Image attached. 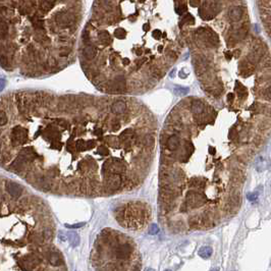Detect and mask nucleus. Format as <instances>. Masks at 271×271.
<instances>
[{"label":"nucleus","mask_w":271,"mask_h":271,"mask_svg":"<svg viewBox=\"0 0 271 271\" xmlns=\"http://www.w3.org/2000/svg\"><path fill=\"white\" fill-rule=\"evenodd\" d=\"M205 197L199 192H195V191H190L187 194V204L192 207V208H197L205 204Z\"/></svg>","instance_id":"f257e3e1"},{"label":"nucleus","mask_w":271,"mask_h":271,"mask_svg":"<svg viewBox=\"0 0 271 271\" xmlns=\"http://www.w3.org/2000/svg\"><path fill=\"white\" fill-rule=\"evenodd\" d=\"M28 140V132L27 129L21 128V126H16L12 130L11 141L13 146H18L19 144L25 143Z\"/></svg>","instance_id":"f03ea898"},{"label":"nucleus","mask_w":271,"mask_h":271,"mask_svg":"<svg viewBox=\"0 0 271 271\" xmlns=\"http://www.w3.org/2000/svg\"><path fill=\"white\" fill-rule=\"evenodd\" d=\"M104 169L110 173H117V175H119V173L125 171V167L119 159H112V160H107L105 162Z\"/></svg>","instance_id":"7ed1b4c3"},{"label":"nucleus","mask_w":271,"mask_h":271,"mask_svg":"<svg viewBox=\"0 0 271 271\" xmlns=\"http://www.w3.org/2000/svg\"><path fill=\"white\" fill-rule=\"evenodd\" d=\"M130 252H132V247H130L129 244H123V245L119 246L117 249L115 250L116 258L119 260L128 259L130 255Z\"/></svg>","instance_id":"20e7f679"},{"label":"nucleus","mask_w":271,"mask_h":271,"mask_svg":"<svg viewBox=\"0 0 271 271\" xmlns=\"http://www.w3.org/2000/svg\"><path fill=\"white\" fill-rule=\"evenodd\" d=\"M254 68H255V64L254 63H252L250 61L249 59H245L243 60L242 62L240 63L239 65V69H240V73L243 76H250L251 73H252L254 72Z\"/></svg>","instance_id":"39448f33"},{"label":"nucleus","mask_w":271,"mask_h":271,"mask_svg":"<svg viewBox=\"0 0 271 271\" xmlns=\"http://www.w3.org/2000/svg\"><path fill=\"white\" fill-rule=\"evenodd\" d=\"M121 185V177L117 173H111V175L108 176L107 179V187L110 190H116L118 189Z\"/></svg>","instance_id":"423d86ee"},{"label":"nucleus","mask_w":271,"mask_h":271,"mask_svg":"<svg viewBox=\"0 0 271 271\" xmlns=\"http://www.w3.org/2000/svg\"><path fill=\"white\" fill-rule=\"evenodd\" d=\"M6 190H7V192L9 193V195L12 196L13 198H18V197L22 195V192H23L22 187L19 186L18 183H15L12 182L6 183Z\"/></svg>","instance_id":"0eeeda50"},{"label":"nucleus","mask_w":271,"mask_h":271,"mask_svg":"<svg viewBox=\"0 0 271 271\" xmlns=\"http://www.w3.org/2000/svg\"><path fill=\"white\" fill-rule=\"evenodd\" d=\"M243 14H244V7L243 6H236V7L232 8L228 12V16H229V19L232 22H239L243 18Z\"/></svg>","instance_id":"6e6552de"},{"label":"nucleus","mask_w":271,"mask_h":271,"mask_svg":"<svg viewBox=\"0 0 271 271\" xmlns=\"http://www.w3.org/2000/svg\"><path fill=\"white\" fill-rule=\"evenodd\" d=\"M83 56L87 60H93L97 56V48L93 44L85 45L83 49Z\"/></svg>","instance_id":"1a4fd4ad"},{"label":"nucleus","mask_w":271,"mask_h":271,"mask_svg":"<svg viewBox=\"0 0 271 271\" xmlns=\"http://www.w3.org/2000/svg\"><path fill=\"white\" fill-rule=\"evenodd\" d=\"M126 109V105L123 101H116L113 103V105L111 107V110L113 113L115 114H120V113H123Z\"/></svg>","instance_id":"9d476101"},{"label":"nucleus","mask_w":271,"mask_h":271,"mask_svg":"<svg viewBox=\"0 0 271 271\" xmlns=\"http://www.w3.org/2000/svg\"><path fill=\"white\" fill-rule=\"evenodd\" d=\"M204 109H205V105L203 104V102L198 101V100L193 101L192 105H191V110L194 114H201L204 111Z\"/></svg>","instance_id":"9b49d317"},{"label":"nucleus","mask_w":271,"mask_h":271,"mask_svg":"<svg viewBox=\"0 0 271 271\" xmlns=\"http://www.w3.org/2000/svg\"><path fill=\"white\" fill-rule=\"evenodd\" d=\"M166 144H167V148H168L169 150H171V151H175V150H176L177 147H179V137L175 135L169 137Z\"/></svg>","instance_id":"f8f14e48"},{"label":"nucleus","mask_w":271,"mask_h":271,"mask_svg":"<svg viewBox=\"0 0 271 271\" xmlns=\"http://www.w3.org/2000/svg\"><path fill=\"white\" fill-rule=\"evenodd\" d=\"M68 240H69V243L72 248H75L76 246H79L80 244V236L76 232H69L68 233Z\"/></svg>","instance_id":"ddd939ff"},{"label":"nucleus","mask_w":271,"mask_h":271,"mask_svg":"<svg viewBox=\"0 0 271 271\" xmlns=\"http://www.w3.org/2000/svg\"><path fill=\"white\" fill-rule=\"evenodd\" d=\"M236 91L237 93V97L240 99H244L247 96V89L246 87H244L240 82H236Z\"/></svg>","instance_id":"4468645a"},{"label":"nucleus","mask_w":271,"mask_h":271,"mask_svg":"<svg viewBox=\"0 0 271 271\" xmlns=\"http://www.w3.org/2000/svg\"><path fill=\"white\" fill-rule=\"evenodd\" d=\"M212 255V249L210 247H202L199 250V256L203 259H208Z\"/></svg>","instance_id":"2eb2a0df"},{"label":"nucleus","mask_w":271,"mask_h":271,"mask_svg":"<svg viewBox=\"0 0 271 271\" xmlns=\"http://www.w3.org/2000/svg\"><path fill=\"white\" fill-rule=\"evenodd\" d=\"M49 261H50V263H51L52 265H60L61 262H62L61 257H60L58 254H56V253H52L51 255H50Z\"/></svg>","instance_id":"dca6fc26"},{"label":"nucleus","mask_w":271,"mask_h":271,"mask_svg":"<svg viewBox=\"0 0 271 271\" xmlns=\"http://www.w3.org/2000/svg\"><path fill=\"white\" fill-rule=\"evenodd\" d=\"M133 136V129H125V130H123V132L121 133V135H120V140H122V141H125V142H129Z\"/></svg>","instance_id":"f3484780"},{"label":"nucleus","mask_w":271,"mask_h":271,"mask_svg":"<svg viewBox=\"0 0 271 271\" xmlns=\"http://www.w3.org/2000/svg\"><path fill=\"white\" fill-rule=\"evenodd\" d=\"M173 92H175V94L177 95V96H183V95L188 94L189 88H183V87L176 86L175 88V90H173Z\"/></svg>","instance_id":"a211bd4d"},{"label":"nucleus","mask_w":271,"mask_h":271,"mask_svg":"<svg viewBox=\"0 0 271 271\" xmlns=\"http://www.w3.org/2000/svg\"><path fill=\"white\" fill-rule=\"evenodd\" d=\"M143 143L147 147H151L154 144V137L152 135H146L143 139Z\"/></svg>","instance_id":"6ab92c4d"},{"label":"nucleus","mask_w":271,"mask_h":271,"mask_svg":"<svg viewBox=\"0 0 271 271\" xmlns=\"http://www.w3.org/2000/svg\"><path fill=\"white\" fill-rule=\"evenodd\" d=\"M190 186L195 187V188H202V187H204V183L200 179H193L191 180Z\"/></svg>","instance_id":"aec40b11"},{"label":"nucleus","mask_w":271,"mask_h":271,"mask_svg":"<svg viewBox=\"0 0 271 271\" xmlns=\"http://www.w3.org/2000/svg\"><path fill=\"white\" fill-rule=\"evenodd\" d=\"M258 197H259V194L258 192H255V193H249L247 195V199L250 201V202H256L257 200H258Z\"/></svg>","instance_id":"412c9836"},{"label":"nucleus","mask_w":271,"mask_h":271,"mask_svg":"<svg viewBox=\"0 0 271 271\" xmlns=\"http://www.w3.org/2000/svg\"><path fill=\"white\" fill-rule=\"evenodd\" d=\"M97 153H98L99 155H101V156H107V155H109L108 149H107L105 146H100L99 148L97 149Z\"/></svg>","instance_id":"4be33fe9"},{"label":"nucleus","mask_w":271,"mask_h":271,"mask_svg":"<svg viewBox=\"0 0 271 271\" xmlns=\"http://www.w3.org/2000/svg\"><path fill=\"white\" fill-rule=\"evenodd\" d=\"M158 232H159V227H158V225H157V224H152L151 226H150V228H149V235H157V233H158Z\"/></svg>","instance_id":"5701e85b"},{"label":"nucleus","mask_w":271,"mask_h":271,"mask_svg":"<svg viewBox=\"0 0 271 271\" xmlns=\"http://www.w3.org/2000/svg\"><path fill=\"white\" fill-rule=\"evenodd\" d=\"M6 122H7V116H6L5 112L1 110V112H0V125H4Z\"/></svg>","instance_id":"b1692460"},{"label":"nucleus","mask_w":271,"mask_h":271,"mask_svg":"<svg viewBox=\"0 0 271 271\" xmlns=\"http://www.w3.org/2000/svg\"><path fill=\"white\" fill-rule=\"evenodd\" d=\"M189 4L194 8H199L202 2H201V0H189Z\"/></svg>","instance_id":"393cba45"},{"label":"nucleus","mask_w":271,"mask_h":271,"mask_svg":"<svg viewBox=\"0 0 271 271\" xmlns=\"http://www.w3.org/2000/svg\"><path fill=\"white\" fill-rule=\"evenodd\" d=\"M76 148H78V150H80V151H84V150L87 149V144L86 142L84 141H78L76 142Z\"/></svg>","instance_id":"a878e982"},{"label":"nucleus","mask_w":271,"mask_h":271,"mask_svg":"<svg viewBox=\"0 0 271 271\" xmlns=\"http://www.w3.org/2000/svg\"><path fill=\"white\" fill-rule=\"evenodd\" d=\"M167 57L170 58V60H176L177 59V53L175 51L170 50V51L167 52Z\"/></svg>","instance_id":"bb28decb"},{"label":"nucleus","mask_w":271,"mask_h":271,"mask_svg":"<svg viewBox=\"0 0 271 271\" xmlns=\"http://www.w3.org/2000/svg\"><path fill=\"white\" fill-rule=\"evenodd\" d=\"M84 225H85V222L78 223V224H72V225H69V224H65V227H68V228H80V227H83Z\"/></svg>","instance_id":"cd10ccee"},{"label":"nucleus","mask_w":271,"mask_h":271,"mask_svg":"<svg viewBox=\"0 0 271 271\" xmlns=\"http://www.w3.org/2000/svg\"><path fill=\"white\" fill-rule=\"evenodd\" d=\"M264 97H265L266 99L271 100V86L268 87V88L264 91Z\"/></svg>","instance_id":"c85d7f7f"},{"label":"nucleus","mask_w":271,"mask_h":271,"mask_svg":"<svg viewBox=\"0 0 271 271\" xmlns=\"http://www.w3.org/2000/svg\"><path fill=\"white\" fill-rule=\"evenodd\" d=\"M44 236H45V239H51L52 237V232H50V230H45L44 232Z\"/></svg>","instance_id":"c756f323"},{"label":"nucleus","mask_w":271,"mask_h":271,"mask_svg":"<svg viewBox=\"0 0 271 271\" xmlns=\"http://www.w3.org/2000/svg\"><path fill=\"white\" fill-rule=\"evenodd\" d=\"M265 28H266L267 33H268V35L271 37V23H268V24H266Z\"/></svg>","instance_id":"7c9ffc66"},{"label":"nucleus","mask_w":271,"mask_h":271,"mask_svg":"<svg viewBox=\"0 0 271 271\" xmlns=\"http://www.w3.org/2000/svg\"><path fill=\"white\" fill-rule=\"evenodd\" d=\"M233 98H235V95H233L232 93H229V94L227 95V100H228L229 102L233 101Z\"/></svg>","instance_id":"2f4dec72"},{"label":"nucleus","mask_w":271,"mask_h":271,"mask_svg":"<svg viewBox=\"0 0 271 271\" xmlns=\"http://www.w3.org/2000/svg\"><path fill=\"white\" fill-rule=\"evenodd\" d=\"M225 57L227 58V59H232V52H230V51H226L225 52Z\"/></svg>","instance_id":"473e14b6"},{"label":"nucleus","mask_w":271,"mask_h":271,"mask_svg":"<svg viewBox=\"0 0 271 271\" xmlns=\"http://www.w3.org/2000/svg\"><path fill=\"white\" fill-rule=\"evenodd\" d=\"M121 62H122V64H123V65H129V59H128V58H123Z\"/></svg>","instance_id":"72a5a7b5"},{"label":"nucleus","mask_w":271,"mask_h":271,"mask_svg":"<svg viewBox=\"0 0 271 271\" xmlns=\"http://www.w3.org/2000/svg\"><path fill=\"white\" fill-rule=\"evenodd\" d=\"M96 135H98V136H101L102 133H103V130L101 129H96Z\"/></svg>","instance_id":"f704fd0d"},{"label":"nucleus","mask_w":271,"mask_h":271,"mask_svg":"<svg viewBox=\"0 0 271 271\" xmlns=\"http://www.w3.org/2000/svg\"><path fill=\"white\" fill-rule=\"evenodd\" d=\"M4 86H5V80L3 78H1V91L4 89Z\"/></svg>","instance_id":"c9c22d12"},{"label":"nucleus","mask_w":271,"mask_h":271,"mask_svg":"<svg viewBox=\"0 0 271 271\" xmlns=\"http://www.w3.org/2000/svg\"><path fill=\"white\" fill-rule=\"evenodd\" d=\"M179 76H180V78H183V79H185L186 76H187V75H183V71L179 72Z\"/></svg>","instance_id":"e433bc0d"},{"label":"nucleus","mask_w":271,"mask_h":271,"mask_svg":"<svg viewBox=\"0 0 271 271\" xmlns=\"http://www.w3.org/2000/svg\"><path fill=\"white\" fill-rule=\"evenodd\" d=\"M175 69H172V72H170V76H171V78H175Z\"/></svg>","instance_id":"4c0bfd02"},{"label":"nucleus","mask_w":271,"mask_h":271,"mask_svg":"<svg viewBox=\"0 0 271 271\" xmlns=\"http://www.w3.org/2000/svg\"><path fill=\"white\" fill-rule=\"evenodd\" d=\"M211 154H215V149L214 148H210V151H209Z\"/></svg>","instance_id":"58836bf2"}]
</instances>
